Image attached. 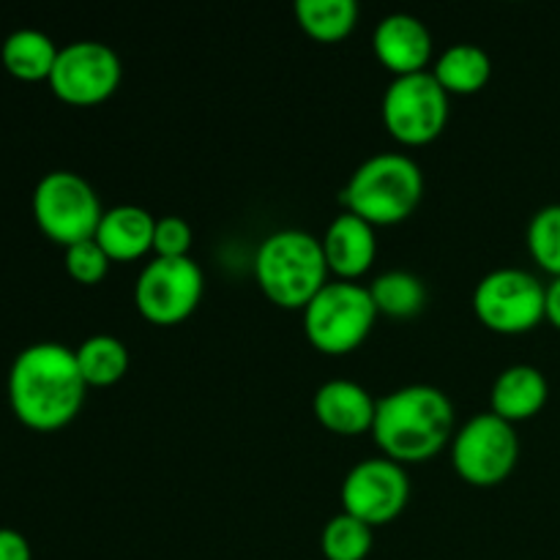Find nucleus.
Wrapping results in <instances>:
<instances>
[{
	"label": "nucleus",
	"mask_w": 560,
	"mask_h": 560,
	"mask_svg": "<svg viewBox=\"0 0 560 560\" xmlns=\"http://www.w3.org/2000/svg\"><path fill=\"white\" fill-rule=\"evenodd\" d=\"M33 219L63 249L96 235L104 211L96 189L71 170H52L33 189Z\"/></svg>",
	"instance_id": "423d86ee"
},
{
	"label": "nucleus",
	"mask_w": 560,
	"mask_h": 560,
	"mask_svg": "<svg viewBox=\"0 0 560 560\" xmlns=\"http://www.w3.org/2000/svg\"><path fill=\"white\" fill-rule=\"evenodd\" d=\"M372 47H375L377 60L392 71L394 77L419 74V71H430L432 52V33L419 16L405 14H386L377 22L375 33H372Z\"/></svg>",
	"instance_id": "ddd939ff"
},
{
	"label": "nucleus",
	"mask_w": 560,
	"mask_h": 560,
	"mask_svg": "<svg viewBox=\"0 0 560 560\" xmlns=\"http://www.w3.org/2000/svg\"><path fill=\"white\" fill-rule=\"evenodd\" d=\"M517 459V430L492 410L470 416L452 438L454 470L474 487H495L506 481Z\"/></svg>",
	"instance_id": "0eeeda50"
},
{
	"label": "nucleus",
	"mask_w": 560,
	"mask_h": 560,
	"mask_svg": "<svg viewBox=\"0 0 560 560\" xmlns=\"http://www.w3.org/2000/svg\"><path fill=\"white\" fill-rule=\"evenodd\" d=\"M370 295L372 301H375L377 315L397 317V320L419 315L427 304L424 282H421L416 273L402 271V268L381 273V277L370 284Z\"/></svg>",
	"instance_id": "4be33fe9"
},
{
	"label": "nucleus",
	"mask_w": 560,
	"mask_h": 560,
	"mask_svg": "<svg viewBox=\"0 0 560 560\" xmlns=\"http://www.w3.org/2000/svg\"><path fill=\"white\" fill-rule=\"evenodd\" d=\"M60 47L36 27H20L9 33L0 47V63L11 77L22 82H42L49 80L58 60Z\"/></svg>",
	"instance_id": "a211bd4d"
},
{
	"label": "nucleus",
	"mask_w": 560,
	"mask_h": 560,
	"mask_svg": "<svg viewBox=\"0 0 560 560\" xmlns=\"http://www.w3.org/2000/svg\"><path fill=\"white\" fill-rule=\"evenodd\" d=\"M200 266L191 257H153L135 284V304L145 320L175 326L197 310L202 299Z\"/></svg>",
	"instance_id": "9d476101"
},
{
	"label": "nucleus",
	"mask_w": 560,
	"mask_h": 560,
	"mask_svg": "<svg viewBox=\"0 0 560 560\" xmlns=\"http://www.w3.org/2000/svg\"><path fill=\"white\" fill-rule=\"evenodd\" d=\"M525 238H528L530 257L539 262V268L552 273V279L560 277V202L534 213Z\"/></svg>",
	"instance_id": "b1692460"
},
{
	"label": "nucleus",
	"mask_w": 560,
	"mask_h": 560,
	"mask_svg": "<svg viewBox=\"0 0 560 560\" xmlns=\"http://www.w3.org/2000/svg\"><path fill=\"white\" fill-rule=\"evenodd\" d=\"M383 124L402 145H427L438 140L448 120V93L432 71L394 77L383 93Z\"/></svg>",
	"instance_id": "6e6552de"
},
{
	"label": "nucleus",
	"mask_w": 560,
	"mask_h": 560,
	"mask_svg": "<svg viewBox=\"0 0 560 560\" xmlns=\"http://www.w3.org/2000/svg\"><path fill=\"white\" fill-rule=\"evenodd\" d=\"M74 350L60 342L27 345L9 370V405L16 419L36 432L63 430L85 402Z\"/></svg>",
	"instance_id": "f257e3e1"
},
{
	"label": "nucleus",
	"mask_w": 560,
	"mask_h": 560,
	"mask_svg": "<svg viewBox=\"0 0 560 560\" xmlns=\"http://www.w3.org/2000/svg\"><path fill=\"white\" fill-rule=\"evenodd\" d=\"M547 397H550V386H547L545 372L530 364H514L506 366L492 383L490 405L492 413L501 416L509 424H517V421L534 419L547 405Z\"/></svg>",
	"instance_id": "dca6fc26"
},
{
	"label": "nucleus",
	"mask_w": 560,
	"mask_h": 560,
	"mask_svg": "<svg viewBox=\"0 0 560 560\" xmlns=\"http://www.w3.org/2000/svg\"><path fill=\"white\" fill-rule=\"evenodd\" d=\"M191 224L184 217H159L156 230H153V252L156 257H189Z\"/></svg>",
	"instance_id": "a878e982"
},
{
	"label": "nucleus",
	"mask_w": 560,
	"mask_h": 560,
	"mask_svg": "<svg viewBox=\"0 0 560 560\" xmlns=\"http://www.w3.org/2000/svg\"><path fill=\"white\" fill-rule=\"evenodd\" d=\"M295 20L315 42H342L359 25L355 0H295Z\"/></svg>",
	"instance_id": "aec40b11"
},
{
	"label": "nucleus",
	"mask_w": 560,
	"mask_h": 560,
	"mask_svg": "<svg viewBox=\"0 0 560 560\" xmlns=\"http://www.w3.org/2000/svg\"><path fill=\"white\" fill-rule=\"evenodd\" d=\"M547 288L525 268L503 266L485 273L474 290V312L490 331L525 334L545 320Z\"/></svg>",
	"instance_id": "1a4fd4ad"
},
{
	"label": "nucleus",
	"mask_w": 560,
	"mask_h": 560,
	"mask_svg": "<svg viewBox=\"0 0 560 560\" xmlns=\"http://www.w3.org/2000/svg\"><path fill=\"white\" fill-rule=\"evenodd\" d=\"M320 244L328 262V271L348 279V282H353L361 273L370 271L377 255L375 228L350 211L339 213V217L328 224Z\"/></svg>",
	"instance_id": "2eb2a0df"
},
{
	"label": "nucleus",
	"mask_w": 560,
	"mask_h": 560,
	"mask_svg": "<svg viewBox=\"0 0 560 560\" xmlns=\"http://www.w3.org/2000/svg\"><path fill=\"white\" fill-rule=\"evenodd\" d=\"M375 301L370 288L348 282H328L304 306V334L326 355H345L359 348L375 326Z\"/></svg>",
	"instance_id": "39448f33"
},
{
	"label": "nucleus",
	"mask_w": 560,
	"mask_h": 560,
	"mask_svg": "<svg viewBox=\"0 0 560 560\" xmlns=\"http://www.w3.org/2000/svg\"><path fill=\"white\" fill-rule=\"evenodd\" d=\"M156 217L140 206H115L104 211L96 230V244L107 252L109 260L129 262L153 249Z\"/></svg>",
	"instance_id": "f3484780"
},
{
	"label": "nucleus",
	"mask_w": 560,
	"mask_h": 560,
	"mask_svg": "<svg viewBox=\"0 0 560 560\" xmlns=\"http://www.w3.org/2000/svg\"><path fill=\"white\" fill-rule=\"evenodd\" d=\"M432 74H435V80L441 82L448 96L452 93L470 96V93H479L490 82L492 60L476 44H452V47L438 55Z\"/></svg>",
	"instance_id": "6ab92c4d"
},
{
	"label": "nucleus",
	"mask_w": 560,
	"mask_h": 560,
	"mask_svg": "<svg viewBox=\"0 0 560 560\" xmlns=\"http://www.w3.org/2000/svg\"><path fill=\"white\" fill-rule=\"evenodd\" d=\"M375 443L394 463H427L454 438V405L441 388L416 383L377 399Z\"/></svg>",
	"instance_id": "f03ea898"
},
{
	"label": "nucleus",
	"mask_w": 560,
	"mask_h": 560,
	"mask_svg": "<svg viewBox=\"0 0 560 560\" xmlns=\"http://www.w3.org/2000/svg\"><path fill=\"white\" fill-rule=\"evenodd\" d=\"M424 197V173L405 153H375L359 164L342 189L345 211L372 228L399 224L419 208Z\"/></svg>",
	"instance_id": "20e7f679"
},
{
	"label": "nucleus",
	"mask_w": 560,
	"mask_h": 560,
	"mask_svg": "<svg viewBox=\"0 0 560 560\" xmlns=\"http://www.w3.org/2000/svg\"><path fill=\"white\" fill-rule=\"evenodd\" d=\"M312 410L326 430L337 435H361L375 424L377 399H372L361 383L337 377L317 388Z\"/></svg>",
	"instance_id": "4468645a"
},
{
	"label": "nucleus",
	"mask_w": 560,
	"mask_h": 560,
	"mask_svg": "<svg viewBox=\"0 0 560 560\" xmlns=\"http://www.w3.org/2000/svg\"><path fill=\"white\" fill-rule=\"evenodd\" d=\"M0 560H33L31 541L14 528H0Z\"/></svg>",
	"instance_id": "bb28decb"
},
{
	"label": "nucleus",
	"mask_w": 560,
	"mask_h": 560,
	"mask_svg": "<svg viewBox=\"0 0 560 560\" xmlns=\"http://www.w3.org/2000/svg\"><path fill=\"white\" fill-rule=\"evenodd\" d=\"M255 277L268 301L284 310H304L328 284L320 238L304 230H279L260 244Z\"/></svg>",
	"instance_id": "7ed1b4c3"
},
{
	"label": "nucleus",
	"mask_w": 560,
	"mask_h": 560,
	"mask_svg": "<svg viewBox=\"0 0 560 560\" xmlns=\"http://www.w3.org/2000/svg\"><path fill=\"white\" fill-rule=\"evenodd\" d=\"M545 317L560 331V277H556L550 284H547Z\"/></svg>",
	"instance_id": "cd10ccee"
},
{
	"label": "nucleus",
	"mask_w": 560,
	"mask_h": 560,
	"mask_svg": "<svg viewBox=\"0 0 560 560\" xmlns=\"http://www.w3.org/2000/svg\"><path fill=\"white\" fill-rule=\"evenodd\" d=\"M109 257L102 246L96 244V238L80 241V244L69 246L66 249V271L74 282L80 284H98L109 271Z\"/></svg>",
	"instance_id": "393cba45"
},
{
	"label": "nucleus",
	"mask_w": 560,
	"mask_h": 560,
	"mask_svg": "<svg viewBox=\"0 0 560 560\" xmlns=\"http://www.w3.org/2000/svg\"><path fill=\"white\" fill-rule=\"evenodd\" d=\"M120 58L102 42H71L60 47L49 88L55 96L74 107H91L113 96L120 85Z\"/></svg>",
	"instance_id": "9b49d317"
},
{
	"label": "nucleus",
	"mask_w": 560,
	"mask_h": 560,
	"mask_svg": "<svg viewBox=\"0 0 560 560\" xmlns=\"http://www.w3.org/2000/svg\"><path fill=\"white\" fill-rule=\"evenodd\" d=\"M408 474L388 457L361 459L342 481V512L353 514L370 528L397 520L408 506Z\"/></svg>",
	"instance_id": "f8f14e48"
},
{
	"label": "nucleus",
	"mask_w": 560,
	"mask_h": 560,
	"mask_svg": "<svg viewBox=\"0 0 560 560\" xmlns=\"http://www.w3.org/2000/svg\"><path fill=\"white\" fill-rule=\"evenodd\" d=\"M320 550L326 560H364L372 550V528L353 514H337L323 528Z\"/></svg>",
	"instance_id": "5701e85b"
},
{
	"label": "nucleus",
	"mask_w": 560,
	"mask_h": 560,
	"mask_svg": "<svg viewBox=\"0 0 560 560\" xmlns=\"http://www.w3.org/2000/svg\"><path fill=\"white\" fill-rule=\"evenodd\" d=\"M77 366L88 386H113L129 370V350L118 337L93 334L74 350Z\"/></svg>",
	"instance_id": "412c9836"
}]
</instances>
